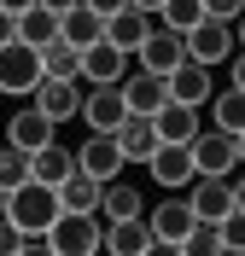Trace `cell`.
I'll return each mask as SVG.
<instances>
[{
	"label": "cell",
	"mask_w": 245,
	"mask_h": 256,
	"mask_svg": "<svg viewBox=\"0 0 245 256\" xmlns=\"http://www.w3.org/2000/svg\"><path fill=\"white\" fill-rule=\"evenodd\" d=\"M204 6H210L216 18H239L245 12V0H204Z\"/></svg>",
	"instance_id": "d6a6232c"
},
{
	"label": "cell",
	"mask_w": 245,
	"mask_h": 256,
	"mask_svg": "<svg viewBox=\"0 0 245 256\" xmlns=\"http://www.w3.org/2000/svg\"><path fill=\"white\" fill-rule=\"evenodd\" d=\"M233 35H239V47H245V12H239V18H233Z\"/></svg>",
	"instance_id": "ab89813d"
},
{
	"label": "cell",
	"mask_w": 245,
	"mask_h": 256,
	"mask_svg": "<svg viewBox=\"0 0 245 256\" xmlns=\"http://www.w3.org/2000/svg\"><path fill=\"white\" fill-rule=\"evenodd\" d=\"M152 35V12H140V6H123V12H111L105 18V41H117L123 52H140V41Z\"/></svg>",
	"instance_id": "d6986e66"
},
{
	"label": "cell",
	"mask_w": 245,
	"mask_h": 256,
	"mask_svg": "<svg viewBox=\"0 0 245 256\" xmlns=\"http://www.w3.org/2000/svg\"><path fill=\"white\" fill-rule=\"evenodd\" d=\"M228 82H233V88H245V47L233 52V76H228Z\"/></svg>",
	"instance_id": "e575fe53"
},
{
	"label": "cell",
	"mask_w": 245,
	"mask_h": 256,
	"mask_svg": "<svg viewBox=\"0 0 245 256\" xmlns=\"http://www.w3.org/2000/svg\"><path fill=\"white\" fill-rule=\"evenodd\" d=\"M41 64H47V76H70V82H82V47H70L65 35L41 47Z\"/></svg>",
	"instance_id": "484cf974"
},
{
	"label": "cell",
	"mask_w": 245,
	"mask_h": 256,
	"mask_svg": "<svg viewBox=\"0 0 245 256\" xmlns=\"http://www.w3.org/2000/svg\"><path fill=\"white\" fill-rule=\"evenodd\" d=\"M59 35H65L70 47H94V41H105V18L82 0V6H70V12L59 18Z\"/></svg>",
	"instance_id": "ffe728a7"
},
{
	"label": "cell",
	"mask_w": 245,
	"mask_h": 256,
	"mask_svg": "<svg viewBox=\"0 0 245 256\" xmlns=\"http://www.w3.org/2000/svg\"><path fill=\"white\" fill-rule=\"evenodd\" d=\"M187 204H193L198 222H228V210H233V180L228 175H198L193 186H187Z\"/></svg>",
	"instance_id": "7c38bea8"
},
{
	"label": "cell",
	"mask_w": 245,
	"mask_h": 256,
	"mask_svg": "<svg viewBox=\"0 0 245 256\" xmlns=\"http://www.w3.org/2000/svg\"><path fill=\"white\" fill-rule=\"evenodd\" d=\"M152 180L158 186H169V192H181V186H193L198 180V163H193V140H163L158 152H152Z\"/></svg>",
	"instance_id": "52a82bcc"
},
{
	"label": "cell",
	"mask_w": 245,
	"mask_h": 256,
	"mask_svg": "<svg viewBox=\"0 0 245 256\" xmlns=\"http://www.w3.org/2000/svg\"><path fill=\"white\" fill-rule=\"evenodd\" d=\"M146 222H152V233H158V250H181V244H187V233L198 227V216H193V204H187V198H163Z\"/></svg>",
	"instance_id": "8fae6325"
},
{
	"label": "cell",
	"mask_w": 245,
	"mask_h": 256,
	"mask_svg": "<svg viewBox=\"0 0 245 256\" xmlns=\"http://www.w3.org/2000/svg\"><path fill=\"white\" fill-rule=\"evenodd\" d=\"M82 122L105 128V134H117V128L129 122V94H123V82H88V88H82Z\"/></svg>",
	"instance_id": "3957f363"
},
{
	"label": "cell",
	"mask_w": 245,
	"mask_h": 256,
	"mask_svg": "<svg viewBox=\"0 0 245 256\" xmlns=\"http://www.w3.org/2000/svg\"><path fill=\"white\" fill-rule=\"evenodd\" d=\"M239 47V35H233V18H216V12H204L187 30V52H193L198 64H222L228 52Z\"/></svg>",
	"instance_id": "5b68a950"
},
{
	"label": "cell",
	"mask_w": 245,
	"mask_h": 256,
	"mask_svg": "<svg viewBox=\"0 0 245 256\" xmlns=\"http://www.w3.org/2000/svg\"><path fill=\"white\" fill-rule=\"evenodd\" d=\"M6 41H18V12L0 6V47H6Z\"/></svg>",
	"instance_id": "1f68e13d"
},
{
	"label": "cell",
	"mask_w": 245,
	"mask_h": 256,
	"mask_svg": "<svg viewBox=\"0 0 245 256\" xmlns=\"http://www.w3.org/2000/svg\"><path fill=\"white\" fill-rule=\"evenodd\" d=\"M193 163H198V175H228V169H245V163H239V134H228V128H198Z\"/></svg>",
	"instance_id": "ba28073f"
},
{
	"label": "cell",
	"mask_w": 245,
	"mask_h": 256,
	"mask_svg": "<svg viewBox=\"0 0 245 256\" xmlns=\"http://www.w3.org/2000/svg\"><path fill=\"white\" fill-rule=\"evenodd\" d=\"M30 175H35L30 152H18V146H0V186H6V192H18Z\"/></svg>",
	"instance_id": "4316f807"
},
{
	"label": "cell",
	"mask_w": 245,
	"mask_h": 256,
	"mask_svg": "<svg viewBox=\"0 0 245 256\" xmlns=\"http://www.w3.org/2000/svg\"><path fill=\"white\" fill-rule=\"evenodd\" d=\"M6 204H12V192H6V186H0V216H6Z\"/></svg>",
	"instance_id": "60d3db41"
},
{
	"label": "cell",
	"mask_w": 245,
	"mask_h": 256,
	"mask_svg": "<svg viewBox=\"0 0 245 256\" xmlns=\"http://www.w3.org/2000/svg\"><path fill=\"white\" fill-rule=\"evenodd\" d=\"M18 35H24L30 47H47V41H59V12L35 0L30 12H18Z\"/></svg>",
	"instance_id": "cb8c5ba5"
},
{
	"label": "cell",
	"mask_w": 245,
	"mask_h": 256,
	"mask_svg": "<svg viewBox=\"0 0 245 256\" xmlns=\"http://www.w3.org/2000/svg\"><path fill=\"white\" fill-rule=\"evenodd\" d=\"M0 6H6V12H30L35 0H0Z\"/></svg>",
	"instance_id": "74e56055"
},
{
	"label": "cell",
	"mask_w": 245,
	"mask_h": 256,
	"mask_svg": "<svg viewBox=\"0 0 245 256\" xmlns=\"http://www.w3.org/2000/svg\"><path fill=\"white\" fill-rule=\"evenodd\" d=\"M210 122L216 128H228V134H239L245 128V88H222V94H210Z\"/></svg>",
	"instance_id": "d4e9b609"
},
{
	"label": "cell",
	"mask_w": 245,
	"mask_h": 256,
	"mask_svg": "<svg viewBox=\"0 0 245 256\" xmlns=\"http://www.w3.org/2000/svg\"><path fill=\"white\" fill-rule=\"evenodd\" d=\"M18 239H24V227L12 222V210L0 216V256H18Z\"/></svg>",
	"instance_id": "4dcf8cb0"
},
{
	"label": "cell",
	"mask_w": 245,
	"mask_h": 256,
	"mask_svg": "<svg viewBox=\"0 0 245 256\" xmlns=\"http://www.w3.org/2000/svg\"><path fill=\"white\" fill-rule=\"evenodd\" d=\"M152 122H158L163 140H198V105H181V99H169V105H163Z\"/></svg>",
	"instance_id": "603a6c76"
},
{
	"label": "cell",
	"mask_w": 245,
	"mask_h": 256,
	"mask_svg": "<svg viewBox=\"0 0 245 256\" xmlns=\"http://www.w3.org/2000/svg\"><path fill=\"white\" fill-rule=\"evenodd\" d=\"M233 210H245V175L233 180Z\"/></svg>",
	"instance_id": "8d00e7d4"
},
{
	"label": "cell",
	"mask_w": 245,
	"mask_h": 256,
	"mask_svg": "<svg viewBox=\"0 0 245 256\" xmlns=\"http://www.w3.org/2000/svg\"><path fill=\"white\" fill-rule=\"evenodd\" d=\"M134 6H140V12H163V0H134Z\"/></svg>",
	"instance_id": "f35d334b"
},
{
	"label": "cell",
	"mask_w": 245,
	"mask_h": 256,
	"mask_svg": "<svg viewBox=\"0 0 245 256\" xmlns=\"http://www.w3.org/2000/svg\"><path fill=\"white\" fill-rule=\"evenodd\" d=\"M210 94H216L210 64H198L193 52H187V64L169 70V99H181V105H210Z\"/></svg>",
	"instance_id": "9a60e30c"
},
{
	"label": "cell",
	"mask_w": 245,
	"mask_h": 256,
	"mask_svg": "<svg viewBox=\"0 0 245 256\" xmlns=\"http://www.w3.org/2000/svg\"><path fill=\"white\" fill-rule=\"evenodd\" d=\"M117 146H123V158H129V163H140V169H146V163H152V152L163 146V134H158V122H152V116L129 111V122L117 128Z\"/></svg>",
	"instance_id": "e0dca14e"
},
{
	"label": "cell",
	"mask_w": 245,
	"mask_h": 256,
	"mask_svg": "<svg viewBox=\"0 0 245 256\" xmlns=\"http://www.w3.org/2000/svg\"><path fill=\"white\" fill-rule=\"evenodd\" d=\"M76 169H88L94 180H117L123 169H129V158H123L117 134H105V128H88V140L76 146Z\"/></svg>",
	"instance_id": "8992f818"
},
{
	"label": "cell",
	"mask_w": 245,
	"mask_h": 256,
	"mask_svg": "<svg viewBox=\"0 0 245 256\" xmlns=\"http://www.w3.org/2000/svg\"><path fill=\"white\" fill-rule=\"evenodd\" d=\"M222 256H245V210H228L222 222Z\"/></svg>",
	"instance_id": "f546056e"
},
{
	"label": "cell",
	"mask_w": 245,
	"mask_h": 256,
	"mask_svg": "<svg viewBox=\"0 0 245 256\" xmlns=\"http://www.w3.org/2000/svg\"><path fill=\"white\" fill-rule=\"evenodd\" d=\"M41 6H53V12L65 18V12H70V6H82V0H41Z\"/></svg>",
	"instance_id": "d590c367"
},
{
	"label": "cell",
	"mask_w": 245,
	"mask_h": 256,
	"mask_svg": "<svg viewBox=\"0 0 245 256\" xmlns=\"http://www.w3.org/2000/svg\"><path fill=\"white\" fill-rule=\"evenodd\" d=\"M6 210H12V222H18V227H53L59 216H65L59 186H47V180H35V175L12 192V204H6Z\"/></svg>",
	"instance_id": "277c9868"
},
{
	"label": "cell",
	"mask_w": 245,
	"mask_h": 256,
	"mask_svg": "<svg viewBox=\"0 0 245 256\" xmlns=\"http://www.w3.org/2000/svg\"><path fill=\"white\" fill-rule=\"evenodd\" d=\"M134 58H140V70H158V76H169V70H181V64H187V35L169 30V24H158V30L140 41V52H134Z\"/></svg>",
	"instance_id": "30bf717a"
},
{
	"label": "cell",
	"mask_w": 245,
	"mask_h": 256,
	"mask_svg": "<svg viewBox=\"0 0 245 256\" xmlns=\"http://www.w3.org/2000/svg\"><path fill=\"white\" fill-rule=\"evenodd\" d=\"M123 94H129V111L158 116L163 105H169V76H158V70H134V76H123Z\"/></svg>",
	"instance_id": "2e32d148"
},
{
	"label": "cell",
	"mask_w": 245,
	"mask_h": 256,
	"mask_svg": "<svg viewBox=\"0 0 245 256\" xmlns=\"http://www.w3.org/2000/svg\"><path fill=\"white\" fill-rule=\"evenodd\" d=\"M53 140H59V122H53L35 99L18 116H6V146H18V152H41V146H53Z\"/></svg>",
	"instance_id": "9c48e42d"
},
{
	"label": "cell",
	"mask_w": 245,
	"mask_h": 256,
	"mask_svg": "<svg viewBox=\"0 0 245 256\" xmlns=\"http://www.w3.org/2000/svg\"><path fill=\"white\" fill-rule=\"evenodd\" d=\"M105 250H111V256H146V250H158V233H152L146 216L105 222Z\"/></svg>",
	"instance_id": "5bb4252c"
},
{
	"label": "cell",
	"mask_w": 245,
	"mask_h": 256,
	"mask_svg": "<svg viewBox=\"0 0 245 256\" xmlns=\"http://www.w3.org/2000/svg\"><path fill=\"white\" fill-rule=\"evenodd\" d=\"M204 12H210L204 0H163V12H158V18L169 24V30H181V35H187V30H193V24H198Z\"/></svg>",
	"instance_id": "83f0119b"
},
{
	"label": "cell",
	"mask_w": 245,
	"mask_h": 256,
	"mask_svg": "<svg viewBox=\"0 0 245 256\" xmlns=\"http://www.w3.org/2000/svg\"><path fill=\"white\" fill-rule=\"evenodd\" d=\"M30 163H35V180H47V186H65L70 175H76V152L70 146H41V152H30Z\"/></svg>",
	"instance_id": "44dd1931"
},
{
	"label": "cell",
	"mask_w": 245,
	"mask_h": 256,
	"mask_svg": "<svg viewBox=\"0 0 245 256\" xmlns=\"http://www.w3.org/2000/svg\"><path fill=\"white\" fill-rule=\"evenodd\" d=\"M30 99L53 116V122H76L82 116V82H70V76H47Z\"/></svg>",
	"instance_id": "4fadbf2b"
},
{
	"label": "cell",
	"mask_w": 245,
	"mask_h": 256,
	"mask_svg": "<svg viewBox=\"0 0 245 256\" xmlns=\"http://www.w3.org/2000/svg\"><path fill=\"white\" fill-rule=\"evenodd\" d=\"M129 76V52L117 41H94L82 47V82H123Z\"/></svg>",
	"instance_id": "ac0fdd59"
},
{
	"label": "cell",
	"mask_w": 245,
	"mask_h": 256,
	"mask_svg": "<svg viewBox=\"0 0 245 256\" xmlns=\"http://www.w3.org/2000/svg\"><path fill=\"white\" fill-rule=\"evenodd\" d=\"M47 82V64H41V47H30L24 35L0 47V94L6 99H30L35 88Z\"/></svg>",
	"instance_id": "7a4b0ae2"
},
{
	"label": "cell",
	"mask_w": 245,
	"mask_h": 256,
	"mask_svg": "<svg viewBox=\"0 0 245 256\" xmlns=\"http://www.w3.org/2000/svg\"><path fill=\"white\" fill-rule=\"evenodd\" d=\"M99 216H105V222H129V216H146V204H140V192H134L129 180L117 175V180H105V198H99Z\"/></svg>",
	"instance_id": "7402d4cb"
},
{
	"label": "cell",
	"mask_w": 245,
	"mask_h": 256,
	"mask_svg": "<svg viewBox=\"0 0 245 256\" xmlns=\"http://www.w3.org/2000/svg\"><path fill=\"white\" fill-rule=\"evenodd\" d=\"M239 163H245V128H239Z\"/></svg>",
	"instance_id": "b9f144b4"
},
{
	"label": "cell",
	"mask_w": 245,
	"mask_h": 256,
	"mask_svg": "<svg viewBox=\"0 0 245 256\" xmlns=\"http://www.w3.org/2000/svg\"><path fill=\"white\" fill-rule=\"evenodd\" d=\"M88 6H94L99 18H111V12H123V6H129V0H88Z\"/></svg>",
	"instance_id": "836d02e7"
},
{
	"label": "cell",
	"mask_w": 245,
	"mask_h": 256,
	"mask_svg": "<svg viewBox=\"0 0 245 256\" xmlns=\"http://www.w3.org/2000/svg\"><path fill=\"white\" fill-rule=\"evenodd\" d=\"M181 250H187V256H222V227H216V222H198Z\"/></svg>",
	"instance_id": "f1b7e54d"
},
{
	"label": "cell",
	"mask_w": 245,
	"mask_h": 256,
	"mask_svg": "<svg viewBox=\"0 0 245 256\" xmlns=\"http://www.w3.org/2000/svg\"><path fill=\"white\" fill-rule=\"evenodd\" d=\"M47 239H53V256H94L105 250V216L99 210H65L47 227Z\"/></svg>",
	"instance_id": "6da1fadb"
}]
</instances>
